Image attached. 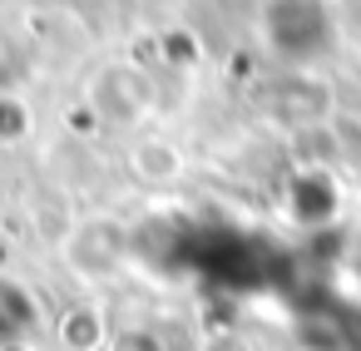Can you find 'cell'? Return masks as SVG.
<instances>
[{
    "mask_svg": "<svg viewBox=\"0 0 361 351\" xmlns=\"http://www.w3.org/2000/svg\"><path fill=\"white\" fill-rule=\"evenodd\" d=\"M90 104L109 124H139L154 109V80L144 70H134V65H109L90 85Z\"/></svg>",
    "mask_w": 361,
    "mask_h": 351,
    "instance_id": "obj_1",
    "label": "cell"
},
{
    "mask_svg": "<svg viewBox=\"0 0 361 351\" xmlns=\"http://www.w3.org/2000/svg\"><path fill=\"white\" fill-rule=\"evenodd\" d=\"M65 257H70L75 277H85V282H109V277L119 272V262H124V252H119V228H109V223H80V228L70 233V242H65Z\"/></svg>",
    "mask_w": 361,
    "mask_h": 351,
    "instance_id": "obj_2",
    "label": "cell"
},
{
    "mask_svg": "<svg viewBox=\"0 0 361 351\" xmlns=\"http://www.w3.org/2000/svg\"><path fill=\"white\" fill-rule=\"evenodd\" d=\"M129 168H134V178L149 183V188H173V183L188 173V159H183V149H178L173 139L149 134V139H139V144L129 149Z\"/></svg>",
    "mask_w": 361,
    "mask_h": 351,
    "instance_id": "obj_3",
    "label": "cell"
},
{
    "mask_svg": "<svg viewBox=\"0 0 361 351\" xmlns=\"http://www.w3.org/2000/svg\"><path fill=\"white\" fill-rule=\"evenodd\" d=\"M104 336H109V326H104L99 307H70L65 321H60V346L65 351H99Z\"/></svg>",
    "mask_w": 361,
    "mask_h": 351,
    "instance_id": "obj_4",
    "label": "cell"
},
{
    "mask_svg": "<svg viewBox=\"0 0 361 351\" xmlns=\"http://www.w3.org/2000/svg\"><path fill=\"white\" fill-rule=\"evenodd\" d=\"M356 55H361V45H356Z\"/></svg>",
    "mask_w": 361,
    "mask_h": 351,
    "instance_id": "obj_5",
    "label": "cell"
}]
</instances>
